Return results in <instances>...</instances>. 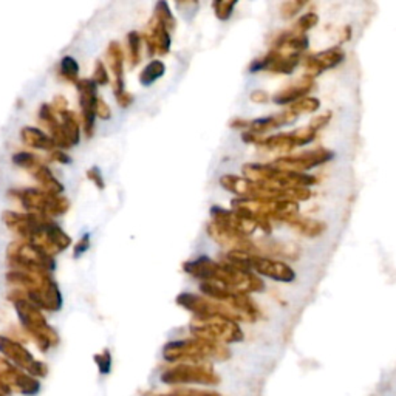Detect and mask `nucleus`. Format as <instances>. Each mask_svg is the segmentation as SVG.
<instances>
[{
  "mask_svg": "<svg viewBox=\"0 0 396 396\" xmlns=\"http://www.w3.org/2000/svg\"><path fill=\"white\" fill-rule=\"evenodd\" d=\"M335 158V152L325 147H316L313 151L302 152L299 155H290V157L277 158L273 166L281 170H290V172H309L316 167H319L325 162L331 161Z\"/></svg>",
  "mask_w": 396,
  "mask_h": 396,
  "instance_id": "nucleus-1",
  "label": "nucleus"
},
{
  "mask_svg": "<svg viewBox=\"0 0 396 396\" xmlns=\"http://www.w3.org/2000/svg\"><path fill=\"white\" fill-rule=\"evenodd\" d=\"M345 60V51L340 46H331L319 53H314L312 56L305 58L304 67H305V75L309 77H317L321 76L327 70L335 68L343 64Z\"/></svg>",
  "mask_w": 396,
  "mask_h": 396,
  "instance_id": "nucleus-2",
  "label": "nucleus"
},
{
  "mask_svg": "<svg viewBox=\"0 0 396 396\" xmlns=\"http://www.w3.org/2000/svg\"><path fill=\"white\" fill-rule=\"evenodd\" d=\"M251 268L257 271L259 274L273 279L276 282L291 283L296 281V273L288 263L267 259V257H253L251 255Z\"/></svg>",
  "mask_w": 396,
  "mask_h": 396,
  "instance_id": "nucleus-3",
  "label": "nucleus"
},
{
  "mask_svg": "<svg viewBox=\"0 0 396 396\" xmlns=\"http://www.w3.org/2000/svg\"><path fill=\"white\" fill-rule=\"evenodd\" d=\"M314 89V79L307 75H304L296 82H293L290 85H286L285 89L281 91H277L273 96V101L279 106L285 104H294L298 103L299 99L308 96V93Z\"/></svg>",
  "mask_w": 396,
  "mask_h": 396,
  "instance_id": "nucleus-4",
  "label": "nucleus"
},
{
  "mask_svg": "<svg viewBox=\"0 0 396 396\" xmlns=\"http://www.w3.org/2000/svg\"><path fill=\"white\" fill-rule=\"evenodd\" d=\"M286 224H288L291 229L296 231L298 234L304 236L307 238L321 237L324 232L327 231V223L325 222L308 219V217H300V215H298L296 219L290 220Z\"/></svg>",
  "mask_w": 396,
  "mask_h": 396,
  "instance_id": "nucleus-5",
  "label": "nucleus"
},
{
  "mask_svg": "<svg viewBox=\"0 0 396 396\" xmlns=\"http://www.w3.org/2000/svg\"><path fill=\"white\" fill-rule=\"evenodd\" d=\"M260 143L265 146L268 151H274V152H291L298 147L293 132L268 136L265 139H262Z\"/></svg>",
  "mask_w": 396,
  "mask_h": 396,
  "instance_id": "nucleus-6",
  "label": "nucleus"
},
{
  "mask_svg": "<svg viewBox=\"0 0 396 396\" xmlns=\"http://www.w3.org/2000/svg\"><path fill=\"white\" fill-rule=\"evenodd\" d=\"M317 23H319V15H317L314 11H309L300 15L298 22L294 23L291 31L296 34H307L309 30H313L317 25Z\"/></svg>",
  "mask_w": 396,
  "mask_h": 396,
  "instance_id": "nucleus-7",
  "label": "nucleus"
},
{
  "mask_svg": "<svg viewBox=\"0 0 396 396\" xmlns=\"http://www.w3.org/2000/svg\"><path fill=\"white\" fill-rule=\"evenodd\" d=\"M291 110L294 113H314L321 108V101L314 96H305L299 99L298 103H294L290 106Z\"/></svg>",
  "mask_w": 396,
  "mask_h": 396,
  "instance_id": "nucleus-8",
  "label": "nucleus"
},
{
  "mask_svg": "<svg viewBox=\"0 0 396 396\" xmlns=\"http://www.w3.org/2000/svg\"><path fill=\"white\" fill-rule=\"evenodd\" d=\"M293 135H294V139H296V146L298 147H304V146H308L309 143H313L314 139H316V132L312 129V127H300V129H296V130H293Z\"/></svg>",
  "mask_w": 396,
  "mask_h": 396,
  "instance_id": "nucleus-9",
  "label": "nucleus"
},
{
  "mask_svg": "<svg viewBox=\"0 0 396 396\" xmlns=\"http://www.w3.org/2000/svg\"><path fill=\"white\" fill-rule=\"evenodd\" d=\"M307 5L304 0H290V2H283L281 5V18L282 19H293L294 15L300 13L302 8Z\"/></svg>",
  "mask_w": 396,
  "mask_h": 396,
  "instance_id": "nucleus-10",
  "label": "nucleus"
},
{
  "mask_svg": "<svg viewBox=\"0 0 396 396\" xmlns=\"http://www.w3.org/2000/svg\"><path fill=\"white\" fill-rule=\"evenodd\" d=\"M331 118H333V113L331 112H322V113H319L317 116H314L312 121H309L308 127H312L317 134V132L328 126Z\"/></svg>",
  "mask_w": 396,
  "mask_h": 396,
  "instance_id": "nucleus-11",
  "label": "nucleus"
},
{
  "mask_svg": "<svg viewBox=\"0 0 396 396\" xmlns=\"http://www.w3.org/2000/svg\"><path fill=\"white\" fill-rule=\"evenodd\" d=\"M251 98H253V101H255V103H262V104H263V103H268V101L271 99L268 93H267V91H263V90L254 91Z\"/></svg>",
  "mask_w": 396,
  "mask_h": 396,
  "instance_id": "nucleus-12",
  "label": "nucleus"
}]
</instances>
